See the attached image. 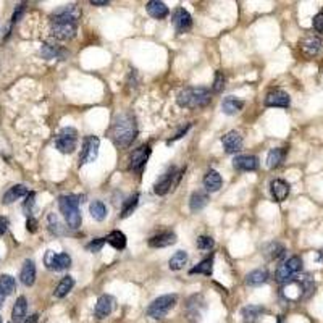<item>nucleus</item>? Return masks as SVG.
<instances>
[{"mask_svg": "<svg viewBox=\"0 0 323 323\" xmlns=\"http://www.w3.org/2000/svg\"><path fill=\"white\" fill-rule=\"evenodd\" d=\"M136 136H138V125H136L134 116L128 112L116 113L112 128H110V138L113 144L120 149H126L133 144Z\"/></svg>", "mask_w": 323, "mask_h": 323, "instance_id": "1", "label": "nucleus"}, {"mask_svg": "<svg viewBox=\"0 0 323 323\" xmlns=\"http://www.w3.org/2000/svg\"><path fill=\"white\" fill-rule=\"evenodd\" d=\"M82 202L81 196H75V194H68V196L58 197V209H60L62 215L65 217V222L71 230H78L81 226L82 217L80 212V204Z\"/></svg>", "mask_w": 323, "mask_h": 323, "instance_id": "2", "label": "nucleus"}, {"mask_svg": "<svg viewBox=\"0 0 323 323\" xmlns=\"http://www.w3.org/2000/svg\"><path fill=\"white\" fill-rule=\"evenodd\" d=\"M176 102L183 108H202L212 102V94L207 87H186L179 90Z\"/></svg>", "mask_w": 323, "mask_h": 323, "instance_id": "3", "label": "nucleus"}, {"mask_svg": "<svg viewBox=\"0 0 323 323\" xmlns=\"http://www.w3.org/2000/svg\"><path fill=\"white\" fill-rule=\"evenodd\" d=\"M176 301L178 297L176 294H165V296H160L157 299H154L147 307V315L151 317L154 320H160L170 312V310L176 306Z\"/></svg>", "mask_w": 323, "mask_h": 323, "instance_id": "4", "label": "nucleus"}, {"mask_svg": "<svg viewBox=\"0 0 323 323\" xmlns=\"http://www.w3.org/2000/svg\"><path fill=\"white\" fill-rule=\"evenodd\" d=\"M302 270V260L301 257H289L286 262H283L280 267L276 268V273H275V280L281 284H286L291 280H294L297 276V273Z\"/></svg>", "mask_w": 323, "mask_h": 323, "instance_id": "5", "label": "nucleus"}, {"mask_svg": "<svg viewBox=\"0 0 323 323\" xmlns=\"http://www.w3.org/2000/svg\"><path fill=\"white\" fill-rule=\"evenodd\" d=\"M78 146V131L75 128H63L55 138V147L62 154H71Z\"/></svg>", "mask_w": 323, "mask_h": 323, "instance_id": "6", "label": "nucleus"}, {"mask_svg": "<svg viewBox=\"0 0 323 323\" xmlns=\"http://www.w3.org/2000/svg\"><path fill=\"white\" fill-rule=\"evenodd\" d=\"M99 147H100V139L97 136H87L82 141L81 147V155H80V166L94 162L99 155Z\"/></svg>", "mask_w": 323, "mask_h": 323, "instance_id": "7", "label": "nucleus"}, {"mask_svg": "<svg viewBox=\"0 0 323 323\" xmlns=\"http://www.w3.org/2000/svg\"><path fill=\"white\" fill-rule=\"evenodd\" d=\"M81 16V10L76 5H65L52 13V23H78Z\"/></svg>", "mask_w": 323, "mask_h": 323, "instance_id": "8", "label": "nucleus"}, {"mask_svg": "<svg viewBox=\"0 0 323 323\" xmlns=\"http://www.w3.org/2000/svg\"><path fill=\"white\" fill-rule=\"evenodd\" d=\"M171 23L178 34H184V32H187L192 28V16L189 15V11L186 8L178 6L171 15Z\"/></svg>", "mask_w": 323, "mask_h": 323, "instance_id": "9", "label": "nucleus"}, {"mask_svg": "<svg viewBox=\"0 0 323 323\" xmlns=\"http://www.w3.org/2000/svg\"><path fill=\"white\" fill-rule=\"evenodd\" d=\"M45 265H47V268L54 270V271H63L70 268L71 265V257L67 254V252H62V254H55V252L49 250L47 254H45Z\"/></svg>", "mask_w": 323, "mask_h": 323, "instance_id": "10", "label": "nucleus"}, {"mask_svg": "<svg viewBox=\"0 0 323 323\" xmlns=\"http://www.w3.org/2000/svg\"><path fill=\"white\" fill-rule=\"evenodd\" d=\"M151 146L144 144V146H139L138 149H134L131 157H129V168L133 171H141L142 168L146 166L149 157H151Z\"/></svg>", "mask_w": 323, "mask_h": 323, "instance_id": "11", "label": "nucleus"}, {"mask_svg": "<svg viewBox=\"0 0 323 323\" xmlns=\"http://www.w3.org/2000/svg\"><path fill=\"white\" fill-rule=\"evenodd\" d=\"M181 173H176V168L171 166V168H168V170L162 174V176L155 181V184H154V192L157 194V196H165V194L168 192L173 187V179L179 176Z\"/></svg>", "mask_w": 323, "mask_h": 323, "instance_id": "12", "label": "nucleus"}, {"mask_svg": "<svg viewBox=\"0 0 323 323\" xmlns=\"http://www.w3.org/2000/svg\"><path fill=\"white\" fill-rule=\"evenodd\" d=\"M78 23H52L50 34L58 41H68L76 36Z\"/></svg>", "mask_w": 323, "mask_h": 323, "instance_id": "13", "label": "nucleus"}, {"mask_svg": "<svg viewBox=\"0 0 323 323\" xmlns=\"http://www.w3.org/2000/svg\"><path fill=\"white\" fill-rule=\"evenodd\" d=\"M265 107H278V108H288L291 103V97L288 92H284L281 89H271L270 92L265 95Z\"/></svg>", "mask_w": 323, "mask_h": 323, "instance_id": "14", "label": "nucleus"}, {"mask_svg": "<svg viewBox=\"0 0 323 323\" xmlns=\"http://www.w3.org/2000/svg\"><path fill=\"white\" fill-rule=\"evenodd\" d=\"M222 144L226 154H236L242 149L244 141H242V136L238 131H230L222 138Z\"/></svg>", "mask_w": 323, "mask_h": 323, "instance_id": "15", "label": "nucleus"}, {"mask_svg": "<svg viewBox=\"0 0 323 323\" xmlns=\"http://www.w3.org/2000/svg\"><path fill=\"white\" fill-rule=\"evenodd\" d=\"M289 191H291V186L284 179L276 178V179L270 181L271 197H273L276 202H283V200H286V197L289 196Z\"/></svg>", "mask_w": 323, "mask_h": 323, "instance_id": "16", "label": "nucleus"}, {"mask_svg": "<svg viewBox=\"0 0 323 323\" xmlns=\"http://www.w3.org/2000/svg\"><path fill=\"white\" fill-rule=\"evenodd\" d=\"M233 166L239 171H254L258 168V159L255 155H236L233 159Z\"/></svg>", "mask_w": 323, "mask_h": 323, "instance_id": "17", "label": "nucleus"}, {"mask_svg": "<svg viewBox=\"0 0 323 323\" xmlns=\"http://www.w3.org/2000/svg\"><path fill=\"white\" fill-rule=\"evenodd\" d=\"M113 297L112 296H107L103 294L100 296L99 299H97V304H95V309H94V314L99 320L102 319H107V317L112 314L113 310Z\"/></svg>", "mask_w": 323, "mask_h": 323, "instance_id": "18", "label": "nucleus"}, {"mask_svg": "<svg viewBox=\"0 0 323 323\" xmlns=\"http://www.w3.org/2000/svg\"><path fill=\"white\" fill-rule=\"evenodd\" d=\"M176 235L173 231H163V233H159V235L152 236L149 239V245L155 249H160V247H168V245H173L176 242Z\"/></svg>", "mask_w": 323, "mask_h": 323, "instance_id": "19", "label": "nucleus"}, {"mask_svg": "<svg viewBox=\"0 0 323 323\" xmlns=\"http://www.w3.org/2000/svg\"><path fill=\"white\" fill-rule=\"evenodd\" d=\"M323 47V41L317 36H309L301 42V50L307 57H315L320 54V50Z\"/></svg>", "mask_w": 323, "mask_h": 323, "instance_id": "20", "label": "nucleus"}, {"mask_svg": "<svg viewBox=\"0 0 323 323\" xmlns=\"http://www.w3.org/2000/svg\"><path fill=\"white\" fill-rule=\"evenodd\" d=\"M204 187L207 192H217L220 191V187L223 186V179L220 176V173L215 170H209L204 176Z\"/></svg>", "mask_w": 323, "mask_h": 323, "instance_id": "21", "label": "nucleus"}, {"mask_svg": "<svg viewBox=\"0 0 323 323\" xmlns=\"http://www.w3.org/2000/svg\"><path fill=\"white\" fill-rule=\"evenodd\" d=\"M209 200H210V196H209V192H207V191H204V189L194 191L191 199H189L191 212H200L207 204H209Z\"/></svg>", "mask_w": 323, "mask_h": 323, "instance_id": "22", "label": "nucleus"}, {"mask_svg": "<svg viewBox=\"0 0 323 323\" xmlns=\"http://www.w3.org/2000/svg\"><path fill=\"white\" fill-rule=\"evenodd\" d=\"M19 280L24 284V286H32L36 281V265L32 260H24L23 268L19 271Z\"/></svg>", "mask_w": 323, "mask_h": 323, "instance_id": "23", "label": "nucleus"}, {"mask_svg": "<svg viewBox=\"0 0 323 323\" xmlns=\"http://www.w3.org/2000/svg\"><path fill=\"white\" fill-rule=\"evenodd\" d=\"M146 10H147L149 15H151L152 18H155V19H163V18H166L168 15H170L168 6L163 2H159V0H151V2H147Z\"/></svg>", "mask_w": 323, "mask_h": 323, "instance_id": "24", "label": "nucleus"}, {"mask_svg": "<svg viewBox=\"0 0 323 323\" xmlns=\"http://www.w3.org/2000/svg\"><path fill=\"white\" fill-rule=\"evenodd\" d=\"M28 194H29V191H28V187H26L24 184H15V186H11L10 189L3 194L2 202H3L5 205H8V204L15 202V200H18L19 197L28 196Z\"/></svg>", "mask_w": 323, "mask_h": 323, "instance_id": "25", "label": "nucleus"}, {"mask_svg": "<svg viewBox=\"0 0 323 323\" xmlns=\"http://www.w3.org/2000/svg\"><path fill=\"white\" fill-rule=\"evenodd\" d=\"M26 312H28V301H26L24 296H19L11 310V322L21 323L26 319Z\"/></svg>", "mask_w": 323, "mask_h": 323, "instance_id": "26", "label": "nucleus"}, {"mask_svg": "<svg viewBox=\"0 0 323 323\" xmlns=\"http://www.w3.org/2000/svg\"><path fill=\"white\" fill-rule=\"evenodd\" d=\"M205 309V301L200 294H194L189 301H187V312H189L191 319H200V314Z\"/></svg>", "mask_w": 323, "mask_h": 323, "instance_id": "27", "label": "nucleus"}, {"mask_svg": "<svg viewBox=\"0 0 323 323\" xmlns=\"http://www.w3.org/2000/svg\"><path fill=\"white\" fill-rule=\"evenodd\" d=\"M286 154H288V149H284V147L271 149L267 155V166L271 168V170L276 166H280L284 162V159H286Z\"/></svg>", "mask_w": 323, "mask_h": 323, "instance_id": "28", "label": "nucleus"}, {"mask_svg": "<svg viewBox=\"0 0 323 323\" xmlns=\"http://www.w3.org/2000/svg\"><path fill=\"white\" fill-rule=\"evenodd\" d=\"M242 107H244V102L236 99L235 95L225 97L223 102H222V110H223V113H226V115H236V113L241 112Z\"/></svg>", "mask_w": 323, "mask_h": 323, "instance_id": "29", "label": "nucleus"}, {"mask_svg": "<svg viewBox=\"0 0 323 323\" xmlns=\"http://www.w3.org/2000/svg\"><path fill=\"white\" fill-rule=\"evenodd\" d=\"M267 280H268V271L262 268L252 270L250 273L245 275V284H249V286H260Z\"/></svg>", "mask_w": 323, "mask_h": 323, "instance_id": "30", "label": "nucleus"}, {"mask_svg": "<svg viewBox=\"0 0 323 323\" xmlns=\"http://www.w3.org/2000/svg\"><path fill=\"white\" fill-rule=\"evenodd\" d=\"M284 252H286V249L280 242H270L268 245L263 247V254L268 260H278V258H281L284 255Z\"/></svg>", "mask_w": 323, "mask_h": 323, "instance_id": "31", "label": "nucleus"}, {"mask_svg": "<svg viewBox=\"0 0 323 323\" xmlns=\"http://www.w3.org/2000/svg\"><path fill=\"white\" fill-rule=\"evenodd\" d=\"M191 275H205V276H212L213 273V255H210L209 258H204L202 262L197 263L196 267H192L189 270Z\"/></svg>", "mask_w": 323, "mask_h": 323, "instance_id": "32", "label": "nucleus"}, {"mask_svg": "<svg viewBox=\"0 0 323 323\" xmlns=\"http://www.w3.org/2000/svg\"><path fill=\"white\" fill-rule=\"evenodd\" d=\"M73 286H75V280H73V276H63L62 280H60V283L57 284L54 296L58 297V299H62V297L68 296V293H70L71 289H73Z\"/></svg>", "mask_w": 323, "mask_h": 323, "instance_id": "33", "label": "nucleus"}, {"mask_svg": "<svg viewBox=\"0 0 323 323\" xmlns=\"http://www.w3.org/2000/svg\"><path fill=\"white\" fill-rule=\"evenodd\" d=\"M105 239H107V242L112 245V247H115L116 250H123L126 247V236H125V233H121L120 230L112 231Z\"/></svg>", "mask_w": 323, "mask_h": 323, "instance_id": "34", "label": "nucleus"}, {"mask_svg": "<svg viewBox=\"0 0 323 323\" xmlns=\"http://www.w3.org/2000/svg\"><path fill=\"white\" fill-rule=\"evenodd\" d=\"M41 54L44 58H47V60H50V58H62L63 60V58L67 57V50L62 47H57V45H52V44H44Z\"/></svg>", "mask_w": 323, "mask_h": 323, "instance_id": "35", "label": "nucleus"}, {"mask_svg": "<svg viewBox=\"0 0 323 323\" xmlns=\"http://www.w3.org/2000/svg\"><path fill=\"white\" fill-rule=\"evenodd\" d=\"M89 212H90V217H92L95 222H103V220L107 218V207L103 202H100V200L90 202Z\"/></svg>", "mask_w": 323, "mask_h": 323, "instance_id": "36", "label": "nucleus"}, {"mask_svg": "<svg viewBox=\"0 0 323 323\" xmlns=\"http://www.w3.org/2000/svg\"><path fill=\"white\" fill-rule=\"evenodd\" d=\"M263 312H265V309L260 306H247L241 310V315L245 323H254Z\"/></svg>", "mask_w": 323, "mask_h": 323, "instance_id": "37", "label": "nucleus"}, {"mask_svg": "<svg viewBox=\"0 0 323 323\" xmlns=\"http://www.w3.org/2000/svg\"><path fill=\"white\" fill-rule=\"evenodd\" d=\"M138 202H139V194L136 192L133 196H129L125 202L121 205V213H120V218H126L133 213V210L138 207Z\"/></svg>", "mask_w": 323, "mask_h": 323, "instance_id": "38", "label": "nucleus"}, {"mask_svg": "<svg viewBox=\"0 0 323 323\" xmlns=\"http://www.w3.org/2000/svg\"><path fill=\"white\" fill-rule=\"evenodd\" d=\"M186 263H187V254L184 250H178L168 260V267H170V270H181L184 268Z\"/></svg>", "mask_w": 323, "mask_h": 323, "instance_id": "39", "label": "nucleus"}, {"mask_svg": "<svg viewBox=\"0 0 323 323\" xmlns=\"http://www.w3.org/2000/svg\"><path fill=\"white\" fill-rule=\"evenodd\" d=\"M16 288V283H15V278L10 276V275H2L0 276V289L5 296L11 294L13 291Z\"/></svg>", "mask_w": 323, "mask_h": 323, "instance_id": "40", "label": "nucleus"}, {"mask_svg": "<svg viewBox=\"0 0 323 323\" xmlns=\"http://www.w3.org/2000/svg\"><path fill=\"white\" fill-rule=\"evenodd\" d=\"M105 241H107L105 238H95V239H92L90 242L86 244V249H87L89 252H92V254H97V252L102 250V247H103V244H105Z\"/></svg>", "mask_w": 323, "mask_h": 323, "instance_id": "41", "label": "nucleus"}, {"mask_svg": "<svg viewBox=\"0 0 323 323\" xmlns=\"http://www.w3.org/2000/svg\"><path fill=\"white\" fill-rule=\"evenodd\" d=\"M196 244L200 250H210L213 249V245H215V241H213L210 236H199Z\"/></svg>", "mask_w": 323, "mask_h": 323, "instance_id": "42", "label": "nucleus"}, {"mask_svg": "<svg viewBox=\"0 0 323 323\" xmlns=\"http://www.w3.org/2000/svg\"><path fill=\"white\" fill-rule=\"evenodd\" d=\"M225 87V75L223 71H217L215 73V80H213V86H212V90L213 92H222Z\"/></svg>", "mask_w": 323, "mask_h": 323, "instance_id": "43", "label": "nucleus"}, {"mask_svg": "<svg viewBox=\"0 0 323 323\" xmlns=\"http://www.w3.org/2000/svg\"><path fill=\"white\" fill-rule=\"evenodd\" d=\"M34 204H36V194L34 192H29L28 196H26V200H24V204H23V210L26 215H31V212L32 209H34Z\"/></svg>", "mask_w": 323, "mask_h": 323, "instance_id": "44", "label": "nucleus"}, {"mask_svg": "<svg viewBox=\"0 0 323 323\" xmlns=\"http://www.w3.org/2000/svg\"><path fill=\"white\" fill-rule=\"evenodd\" d=\"M49 226H50V231L52 233H55V235H62V225L60 222L57 220V217L52 213V215H49Z\"/></svg>", "mask_w": 323, "mask_h": 323, "instance_id": "45", "label": "nucleus"}, {"mask_svg": "<svg viewBox=\"0 0 323 323\" xmlns=\"http://www.w3.org/2000/svg\"><path fill=\"white\" fill-rule=\"evenodd\" d=\"M312 26L317 32H323V10L319 11L312 19Z\"/></svg>", "mask_w": 323, "mask_h": 323, "instance_id": "46", "label": "nucleus"}, {"mask_svg": "<svg viewBox=\"0 0 323 323\" xmlns=\"http://www.w3.org/2000/svg\"><path fill=\"white\" fill-rule=\"evenodd\" d=\"M24 10H26V3H19L15 8V11H13V15H11V23H18L19 19H21Z\"/></svg>", "mask_w": 323, "mask_h": 323, "instance_id": "47", "label": "nucleus"}, {"mask_svg": "<svg viewBox=\"0 0 323 323\" xmlns=\"http://www.w3.org/2000/svg\"><path fill=\"white\" fill-rule=\"evenodd\" d=\"M189 128H191V123H187V125H186V126H183V128H181L179 131H178L176 134H174L171 139H168V141H166V144H171V142H174V141L181 139V138H183V136H184V134L187 133V131H189Z\"/></svg>", "mask_w": 323, "mask_h": 323, "instance_id": "48", "label": "nucleus"}, {"mask_svg": "<svg viewBox=\"0 0 323 323\" xmlns=\"http://www.w3.org/2000/svg\"><path fill=\"white\" fill-rule=\"evenodd\" d=\"M8 218L6 217H0V236L5 235L6 230H8Z\"/></svg>", "mask_w": 323, "mask_h": 323, "instance_id": "49", "label": "nucleus"}, {"mask_svg": "<svg viewBox=\"0 0 323 323\" xmlns=\"http://www.w3.org/2000/svg\"><path fill=\"white\" fill-rule=\"evenodd\" d=\"M36 225H37V222L32 217H29L28 218V222H26V226H28V230L31 231V233H34L36 231Z\"/></svg>", "mask_w": 323, "mask_h": 323, "instance_id": "50", "label": "nucleus"}, {"mask_svg": "<svg viewBox=\"0 0 323 323\" xmlns=\"http://www.w3.org/2000/svg\"><path fill=\"white\" fill-rule=\"evenodd\" d=\"M90 5H95V6H107L108 2H105V0H90Z\"/></svg>", "mask_w": 323, "mask_h": 323, "instance_id": "51", "label": "nucleus"}, {"mask_svg": "<svg viewBox=\"0 0 323 323\" xmlns=\"http://www.w3.org/2000/svg\"><path fill=\"white\" fill-rule=\"evenodd\" d=\"M37 317H39L37 314H36V315H31V319L26 322V323H36V322H37Z\"/></svg>", "mask_w": 323, "mask_h": 323, "instance_id": "52", "label": "nucleus"}, {"mask_svg": "<svg viewBox=\"0 0 323 323\" xmlns=\"http://www.w3.org/2000/svg\"><path fill=\"white\" fill-rule=\"evenodd\" d=\"M3 301H5V294L2 293V289H0V307H2V304H3Z\"/></svg>", "mask_w": 323, "mask_h": 323, "instance_id": "53", "label": "nucleus"}, {"mask_svg": "<svg viewBox=\"0 0 323 323\" xmlns=\"http://www.w3.org/2000/svg\"><path fill=\"white\" fill-rule=\"evenodd\" d=\"M0 323H3V322H2V319H0Z\"/></svg>", "mask_w": 323, "mask_h": 323, "instance_id": "54", "label": "nucleus"}]
</instances>
